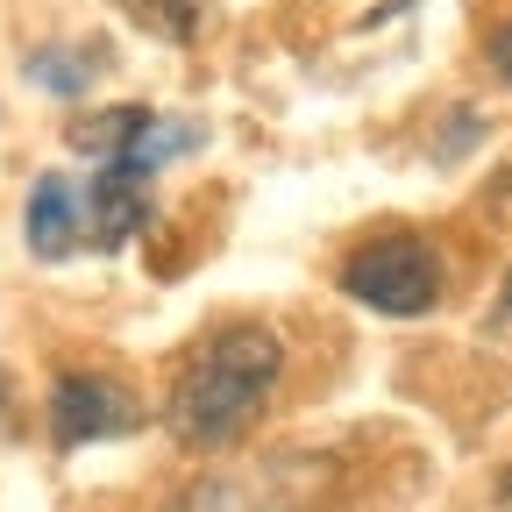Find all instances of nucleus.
Listing matches in <instances>:
<instances>
[{
  "mask_svg": "<svg viewBox=\"0 0 512 512\" xmlns=\"http://www.w3.org/2000/svg\"><path fill=\"white\" fill-rule=\"evenodd\" d=\"M505 313H512V278H505Z\"/></svg>",
  "mask_w": 512,
  "mask_h": 512,
  "instance_id": "1a4fd4ad",
  "label": "nucleus"
},
{
  "mask_svg": "<svg viewBox=\"0 0 512 512\" xmlns=\"http://www.w3.org/2000/svg\"><path fill=\"white\" fill-rule=\"evenodd\" d=\"M342 285H349L363 306H377V313H427L434 292H441V271H434L427 242H413V235H384V242H370L356 264H349Z\"/></svg>",
  "mask_w": 512,
  "mask_h": 512,
  "instance_id": "f03ea898",
  "label": "nucleus"
},
{
  "mask_svg": "<svg viewBox=\"0 0 512 512\" xmlns=\"http://www.w3.org/2000/svg\"><path fill=\"white\" fill-rule=\"evenodd\" d=\"M79 72H86V57H72V50H36V57H29V79L50 86V93H79V86H86Z\"/></svg>",
  "mask_w": 512,
  "mask_h": 512,
  "instance_id": "0eeeda50",
  "label": "nucleus"
},
{
  "mask_svg": "<svg viewBox=\"0 0 512 512\" xmlns=\"http://www.w3.org/2000/svg\"><path fill=\"white\" fill-rule=\"evenodd\" d=\"M50 427H57L64 448H86V441H107V434L136 427V399L107 377H64L50 392Z\"/></svg>",
  "mask_w": 512,
  "mask_h": 512,
  "instance_id": "7ed1b4c3",
  "label": "nucleus"
},
{
  "mask_svg": "<svg viewBox=\"0 0 512 512\" xmlns=\"http://www.w3.org/2000/svg\"><path fill=\"white\" fill-rule=\"evenodd\" d=\"M29 242H36V256H72V242H79V185L36 178V192H29Z\"/></svg>",
  "mask_w": 512,
  "mask_h": 512,
  "instance_id": "39448f33",
  "label": "nucleus"
},
{
  "mask_svg": "<svg viewBox=\"0 0 512 512\" xmlns=\"http://www.w3.org/2000/svg\"><path fill=\"white\" fill-rule=\"evenodd\" d=\"M278 363H285V356H278V335H264V328H228V335H214L200 356L185 363L178 392H171V434L192 441V448L235 441V434L256 420V406L271 399Z\"/></svg>",
  "mask_w": 512,
  "mask_h": 512,
  "instance_id": "f257e3e1",
  "label": "nucleus"
},
{
  "mask_svg": "<svg viewBox=\"0 0 512 512\" xmlns=\"http://www.w3.org/2000/svg\"><path fill=\"white\" fill-rule=\"evenodd\" d=\"M79 200H86V214H93V242H100V249H121L128 235L150 221V192H143V178H128L121 164H107V171L93 178V192H79Z\"/></svg>",
  "mask_w": 512,
  "mask_h": 512,
  "instance_id": "20e7f679",
  "label": "nucleus"
},
{
  "mask_svg": "<svg viewBox=\"0 0 512 512\" xmlns=\"http://www.w3.org/2000/svg\"><path fill=\"white\" fill-rule=\"evenodd\" d=\"M143 128H150V107H114V114H93V121H79V150H128V143H136L143 136Z\"/></svg>",
  "mask_w": 512,
  "mask_h": 512,
  "instance_id": "423d86ee",
  "label": "nucleus"
},
{
  "mask_svg": "<svg viewBox=\"0 0 512 512\" xmlns=\"http://www.w3.org/2000/svg\"><path fill=\"white\" fill-rule=\"evenodd\" d=\"M491 64H498V72H505V79H512V22H505V29H498V43H491Z\"/></svg>",
  "mask_w": 512,
  "mask_h": 512,
  "instance_id": "6e6552de",
  "label": "nucleus"
}]
</instances>
